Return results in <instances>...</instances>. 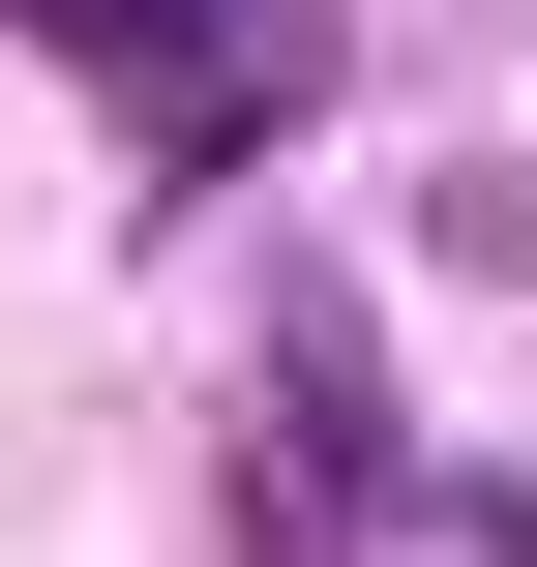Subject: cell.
<instances>
[{
	"label": "cell",
	"mask_w": 537,
	"mask_h": 567,
	"mask_svg": "<svg viewBox=\"0 0 537 567\" xmlns=\"http://www.w3.org/2000/svg\"><path fill=\"white\" fill-rule=\"evenodd\" d=\"M239 478H299V508H419V419H389L359 269H269V419H239Z\"/></svg>",
	"instance_id": "cell-2"
},
{
	"label": "cell",
	"mask_w": 537,
	"mask_h": 567,
	"mask_svg": "<svg viewBox=\"0 0 537 567\" xmlns=\"http://www.w3.org/2000/svg\"><path fill=\"white\" fill-rule=\"evenodd\" d=\"M0 30H60L120 120H149V179H269V120H299V0H0Z\"/></svg>",
	"instance_id": "cell-1"
}]
</instances>
